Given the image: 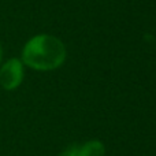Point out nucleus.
<instances>
[{"instance_id": "obj_1", "label": "nucleus", "mask_w": 156, "mask_h": 156, "mask_svg": "<svg viewBox=\"0 0 156 156\" xmlns=\"http://www.w3.org/2000/svg\"><path fill=\"white\" fill-rule=\"evenodd\" d=\"M66 59V48L59 38L49 34H38L32 37L22 49L23 66L38 71L55 70L63 65Z\"/></svg>"}, {"instance_id": "obj_2", "label": "nucleus", "mask_w": 156, "mask_h": 156, "mask_svg": "<svg viewBox=\"0 0 156 156\" xmlns=\"http://www.w3.org/2000/svg\"><path fill=\"white\" fill-rule=\"evenodd\" d=\"M23 63L18 58H11L0 66V86L5 90H15L23 81Z\"/></svg>"}, {"instance_id": "obj_3", "label": "nucleus", "mask_w": 156, "mask_h": 156, "mask_svg": "<svg viewBox=\"0 0 156 156\" xmlns=\"http://www.w3.org/2000/svg\"><path fill=\"white\" fill-rule=\"evenodd\" d=\"M80 156H105V147L100 140H89L80 145Z\"/></svg>"}, {"instance_id": "obj_4", "label": "nucleus", "mask_w": 156, "mask_h": 156, "mask_svg": "<svg viewBox=\"0 0 156 156\" xmlns=\"http://www.w3.org/2000/svg\"><path fill=\"white\" fill-rule=\"evenodd\" d=\"M59 156H80V145H77V144L69 145L67 148L60 152Z\"/></svg>"}, {"instance_id": "obj_5", "label": "nucleus", "mask_w": 156, "mask_h": 156, "mask_svg": "<svg viewBox=\"0 0 156 156\" xmlns=\"http://www.w3.org/2000/svg\"><path fill=\"white\" fill-rule=\"evenodd\" d=\"M2 59H3V48H2V44H0V63H2Z\"/></svg>"}]
</instances>
